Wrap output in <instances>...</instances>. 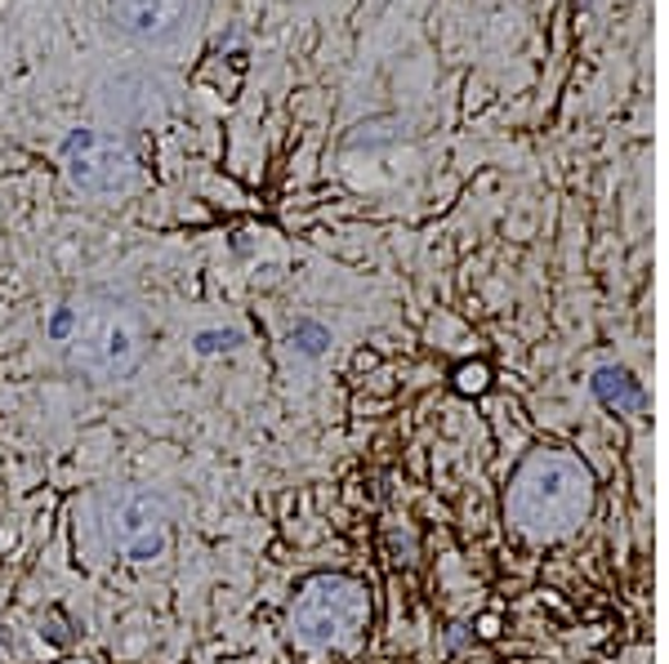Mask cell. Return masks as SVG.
<instances>
[{
  "instance_id": "5",
  "label": "cell",
  "mask_w": 669,
  "mask_h": 664,
  "mask_svg": "<svg viewBox=\"0 0 669 664\" xmlns=\"http://www.w3.org/2000/svg\"><path fill=\"white\" fill-rule=\"evenodd\" d=\"M129 174H134L129 152L107 135H81L72 148H67V179L90 196L121 192L129 183Z\"/></svg>"
},
{
  "instance_id": "12",
  "label": "cell",
  "mask_w": 669,
  "mask_h": 664,
  "mask_svg": "<svg viewBox=\"0 0 669 664\" xmlns=\"http://www.w3.org/2000/svg\"><path fill=\"white\" fill-rule=\"evenodd\" d=\"M41 633H49L54 642H67V633H63V620H58V616H54V620H49V629H41Z\"/></svg>"
},
{
  "instance_id": "13",
  "label": "cell",
  "mask_w": 669,
  "mask_h": 664,
  "mask_svg": "<svg viewBox=\"0 0 669 664\" xmlns=\"http://www.w3.org/2000/svg\"><path fill=\"white\" fill-rule=\"evenodd\" d=\"M5 642H10V633H5V629H0V646H5Z\"/></svg>"
},
{
  "instance_id": "2",
  "label": "cell",
  "mask_w": 669,
  "mask_h": 664,
  "mask_svg": "<svg viewBox=\"0 0 669 664\" xmlns=\"http://www.w3.org/2000/svg\"><path fill=\"white\" fill-rule=\"evenodd\" d=\"M589 508V478L567 455H535L509 491V513L526 536H563Z\"/></svg>"
},
{
  "instance_id": "6",
  "label": "cell",
  "mask_w": 669,
  "mask_h": 664,
  "mask_svg": "<svg viewBox=\"0 0 669 664\" xmlns=\"http://www.w3.org/2000/svg\"><path fill=\"white\" fill-rule=\"evenodd\" d=\"M161 99H166V81L152 68H116L99 85V107L116 125H144V121H152L161 112Z\"/></svg>"
},
{
  "instance_id": "1",
  "label": "cell",
  "mask_w": 669,
  "mask_h": 664,
  "mask_svg": "<svg viewBox=\"0 0 669 664\" xmlns=\"http://www.w3.org/2000/svg\"><path fill=\"white\" fill-rule=\"evenodd\" d=\"M67 357L94 379H125L144 357V317L116 295H94L72 312Z\"/></svg>"
},
{
  "instance_id": "10",
  "label": "cell",
  "mask_w": 669,
  "mask_h": 664,
  "mask_svg": "<svg viewBox=\"0 0 669 664\" xmlns=\"http://www.w3.org/2000/svg\"><path fill=\"white\" fill-rule=\"evenodd\" d=\"M291 344H295L299 353H321V348H326V330H317V325H299L295 335H291Z\"/></svg>"
},
{
  "instance_id": "11",
  "label": "cell",
  "mask_w": 669,
  "mask_h": 664,
  "mask_svg": "<svg viewBox=\"0 0 669 664\" xmlns=\"http://www.w3.org/2000/svg\"><path fill=\"white\" fill-rule=\"evenodd\" d=\"M237 344H241V335H233V330H224V335H201V340H196L201 353H219V348H237Z\"/></svg>"
},
{
  "instance_id": "4",
  "label": "cell",
  "mask_w": 669,
  "mask_h": 664,
  "mask_svg": "<svg viewBox=\"0 0 669 664\" xmlns=\"http://www.w3.org/2000/svg\"><path fill=\"white\" fill-rule=\"evenodd\" d=\"M206 0H112V23L144 49H174L192 41Z\"/></svg>"
},
{
  "instance_id": "7",
  "label": "cell",
  "mask_w": 669,
  "mask_h": 664,
  "mask_svg": "<svg viewBox=\"0 0 669 664\" xmlns=\"http://www.w3.org/2000/svg\"><path fill=\"white\" fill-rule=\"evenodd\" d=\"M148 530H161V504L148 495V491H134L125 504H121V536L125 545L134 536H148Z\"/></svg>"
},
{
  "instance_id": "8",
  "label": "cell",
  "mask_w": 669,
  "mask_h": 664,
  "mask_svg": "<svg viewBox=\"0 0 669 664\" xmlns=\"http://www.w3.org/2000/svg\"><path fill=\"white\" fill-rule=\"evenodd\" d=\"M598 392H602V402H612V407H638V388L630 383L625 370H602Z\"/></svg>"
},
{
  "instance_id": "3",
  "label": "cell",
  "mask_w": 669,
  "mask_h": 664,
  "mask_svg": "<svg viewBox=\"0 0 669 664\" xmlns=\"http://www.w3.org/2000/svg\"><path fill=\"white\" fill-rule=\"evenodd\" d=\"M366 625V593L344 575L308 580L291 607V629L313 646L349 642Z\"/></svg>"
},
{
  "instance_id": "9",
  "label": "cell",
  "mask_w": 669,
  "mask_h": 664,
  "mask_svg": "<svg viewBox=\"0 0 669 664\" xmlns=\"http://www.w3.org/2000/svg\"><path fill=\"white\" fill-rule=\"evenodd\" d=\"M161 549H166V530H148V536L129 540V558L134 562H152V558H161Z\"/></svg>"
}]
</instances>
